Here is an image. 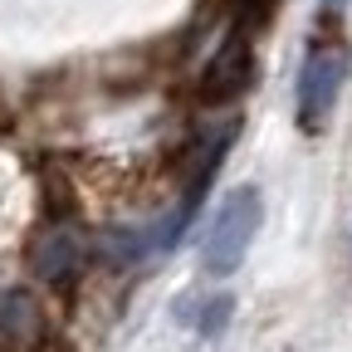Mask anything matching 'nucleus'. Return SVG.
<instances>
[{"instance_id": "423d86ee", "label": "nucleus", "mask_w": 352, "mask_h": 352, "mask_svg": "<svg viewBox=\"0 0 352 352\" xmlns=\"http://www.w3.org/2000/svg\"><path fill=\"white\" fill-rule=\"evenodd\" d=\"M342 6H347V0H323V10H328V15H342Z\"/></svg>"}, {"instance_id": "20e7f679", "label": "nucleus", "mask_w": 352, "mask_h": 352, "mask_svg": "<svg viewBox=\"0 0 352 352\" xmlns=\"http://www.w3.org/2000/svg\"><path fill=\"white\" fill-rule=\"evenodd\" d=\"M176 314H182V323H186L191 333L220 338V333H226V323H230V314H235V303H230V294H196V298H182V303H176Z\"/></svg>"}, {"instance_id": "f257e3e1", "label": "nucleus", "mask_w": 352, "mask_h": 352, "mask_svg": "<svg viewBox=\"0 0 352 352\" xmlns=\"http://www.w3.org/2000/svg\"><path fill=\"white\" fill-rule=\"evenodd\" d=\"M259 220H264V201H259L254 186H240V191H230L220 201L210 230L201 240V270L210 279H226V274H235L245 264V254H250V245L259 235Z\"/></svg>"}, {"instance_id": "39448f33", "label": "nucleus", "mask_w": 352, "mask_h": 352, "mask_svg": "<svg viewBox=\"0 0 352 352\" xmlns=\"http://www.w3.org/2000/svg\"><path fill=\"white\" fill-rule=\"evenodd\" d=\"M245 78H250V44L245 39H230L226 44V54H220L215 64H210V74H206V94L210 98H226V94H235V88H245Z\"/></svg>"}, {"instance_id": "7ed1b4c3", "label": "nucleus", "mask_w": 352, "mask_h": 352, "mask_svg": "<svg viewBox=\"0 0 352 352\" xmlns=\"http://www.w3.org/2000/svg\"><path fill=\"white\" fill-rule=\"evenodd\" d=\"M83 259H88V240H83L78 230H50V235L34 245V254H30L34 274L50 279V284L74 279V274L83 270Z\"/></svg>"}, {"instance_id": "f03ea898", "label": "nucleus", "mask_w": 352, "mask_h": 352, "mask_svg": "<svg viewBox=\"0 0 352 352\" xmlns=\"http://www.w3.org/2000/svg\"><path fill=\"white\" fill-rule=\"evenodd\" d=\"M347 83V54L338 44H314L298 69V127L303 132H318Z\"/></svg>"}]
</instances>
